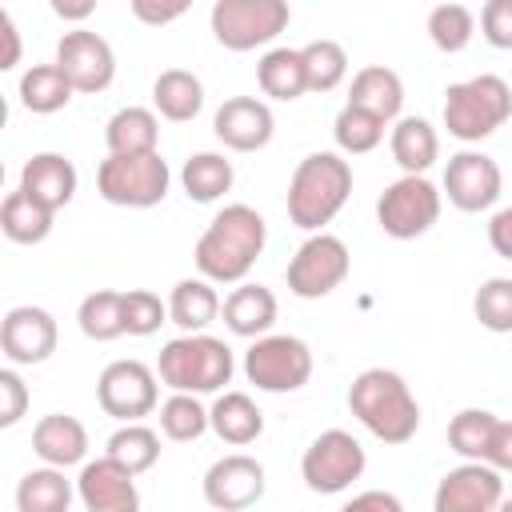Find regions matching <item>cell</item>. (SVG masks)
Instances as JSON below:
<instances>
[{"label":"cell","instance_id":"1","mask_svg":"<svg viewBox=\"0 0 512 512\" xmlns=\"http://www.w3.org/2000/svg\"><path fill=\"white\" fill-rule=\"evenodd\" d=\"M268 244V224L252 204H228L196 240V268L212 284H240Z\"/></svg>","mask_w":512,"mask_h":512},{"label":"cell","instance_id":"2","mask_svg":"<svg viewBox=\"0 0 512 512\" xmlns=\"http://www.w3.org/2000/svg\"><path fill=\"white\" fill-rule=\"evenodd\" d=\"M348 408L384 444H408L420 428V404L392 368H364L348 388Z\"/></svg>","mask_w":512,"mask_h":512},{"label":"cell","instance_id":"3","mask_svg":"<svg viewBox=\"0 0 512 512\" xmlns=\"http://www.w3.org/2000/svg\"><path fill=\"white\" fill-rule=\"evenodd\" d=\"M352 196V164L340 152H308L288 180V220L304 232H324Z\"/></svg>","mask_w":512,"mask_h":512},{"label":"cell","instance_id":"4","mask_svg":"<svg viewBox=\"0 0 512 512\" xmlns=\"http://www.w3.org/2000/svg\"><path fill=\"white\" fill-rule=\"evenodd\" d=\"M156 372L172 392L208 396V392H220L232 380L236 360H232V348L224 340H216L208 332H184V336H176L160 348Z\"/></svg>","mask_w":512,"mask_h":512},{"label":"cell","instance_id":"5","mask_svg":"<svg viewBox=\"0 0 512 512\" xmlns=\"http://www.w3.org/2000/svg\"><path fill=\"white\" fill-rule=\"evenodd\" d=\"M512 116V88L496 72H480L472 80L448 84L444 92V128L464 144L488 140Z\"/></svg>","mask_w":512,"mask_h":512},{"label":"cell","instance_id":"6","mask_svg":"<svg viewBox=\"0 0 512 512\" xmlns=\"http://www.w3.org/2000/svg\"><path fill=\"white\" fill-rule=\"evenodd\" d=\"M172 172L160 152H108L96 168V192L116 208H156L168 196Z\"/></svg>","mask_w":512,"mask_h":512},{"label":"cell","instance_id":"7","mask_svg":"<svg viewBox=\"0 0 512 512\" xmlns=\"http://www.w3.org/2000/svg\"><path fill=\"white\" fill-rule=\"evenodd\" d=\"M292 20L288 0H216L212 4V36L228 52H252L272 44Z\"/></svg>","mask_w":512,"mask_h":512},{"label":"cell","instance_id":"8","mask_svg":"<svg viewBox=\"0 0 512 512\" xmlns=\"http://www.w3.org/2000/svg\"><path fill=\"white\" fill-rule=\"evenodd\" d=\"M440 220V188L428 176L404 172L376 200V224L392 240H416Z\"/></svg>","mask_w":512,"mask_h":512},{"label":"cell","instance_id":"9","mask_svg":"<svg viewBox=\"0 0 512 512\" xmlns=\"http://www.w3.org/2000/svg\"><path fill=\"white\" fill-rule=\"evenodd\" d=\"M244 376L260 392H296L312 376V348L300 336H256L244 352Z\"/></svg>","mask_w":512,"mask_h":512},{"label":"cell","instance_id":"10","mask_svg":"<svg viewBox=\"0 0 512 512\" xmlns=\"http://www.w3.org/2000/svg\"><path fill=\"white\" fill-rule=\"evenodd\" d=\"M364 468H368V456H364L360 440H356L352 432H344V428L320 432V436L304 448V456H300V476H304V484H308L312 492H320V496L344 492L348 484H356V480L364 476Z\"/></svg>","mask_w":512,"mask_h":512},{"label":"cell","instance_id":"11","mask_svg":"<svg viewBox=\"0 0 512 512\" xmlns=\"http://www.w3.org/2000/svg\"><path fill=\"white\" fill-rule=\"evenodd\" d=\"M348 268H352L348 244L332 232H312L288 260V272H284L288 292L300 300H320L348 280Z\"/></svg>","mask_w":512,"mask_h":512},{"label":"cell","instance_id":"12","mask_svg":"<svg viewBox=\"0 0 512 512\" xmlns=\"http://www.w3.org/2000/svg\"><path fill=\"white\" fill-rule=\"evenodd\" d=\"M156 376L160 372H152L144 360H112L96 380V400L104 416L128 424V420H144L148 412H156L160 404Z\"/></svg>","mask_w":512,"mask_h":512},{"label":"cell","instance_id":"13","mask_svg":"<svg viewBox=\"0 0 512 512\" xmlns=\"http://www.w3.org/2000/svg\"><path fill=\"white\" fill-rule=\"evenodd\" d=\"M436 512H492L504 504V480L500 468L488 460H464L436 484Z\"/></svg>","mask_w":512,"mask_h":512},{"label":"cell","instance_id":"14","mask_svg":"<svg viewBox=\"0 0 512 512\" xmlns=\"http://www.w3.org/2000/svg\"><path fill=\"white\" fill-rule=\"evenodd\" d=\"M56 64L60 72L72 80L76 92H104L116 76V56H112V44L88 28H72L60 36L56 44Z\"/></svg>","mask_w":512,"mask_h":512},{"label":"cell","instance_id":"15","mask_svg":"<svg viewBox=\"0 0 512 512\" xmlns=\"http://www.w3.org/2000/svg\"><path fill=\"white\" fill-rule=\"evenodd\" d=\"M56 340H60V332H56V320L48 308L20 304V308H8L0 320V348H4V360L16 368L44 364L56 352Z\"/></svg>","mask_w":512,"mask_h":512},{"label":"cell","instance_id":"16","mask_svg":"<svg viewBox=\"0 0 512 512\" xmlns=\"http://www.w3.org/2000/svg\"><path fill=\"white\" fill-rule=\"evenodd\" d=\"M500 188H504V176H500V164L488 156V152H456L448 156V168H444V192L448 200L460 208V212H484L500 200Z\"/></svg>","mask_w":512,"mask_h":512},{"label":"cell","instance_id":"17","mask_svg":"<svg viewBox=\"0 0 512 512\" xmlns=\"http://www.w3.org/2000/svg\"><path fill=\"white\" fill-rule=\"evenodd\" d=\"M260 496H264V464L248 452L220 456L204 472V500L220 512L252 508V504H260Z\"/></svg>","mask_w":512,"mask_h":512},{"label":"cell","instance_id":"18","mask_svg":"<svg viewBox=\"0 0 512 512\" xmlns=\"http://www.w3.org/2000/svg\"><path fill=\"white\" fill-rule=\"evenodd\" d=\"M76 496L88 512H136L140 492H136V472L112 460L108 452L100 460H88L76 480Z\"/></svg>","mask_w":512,"mask_h":512},{"label":"cell","instance_id":"19","mask_svg":"<svg viewBox=\"0 0 512 512\" xmlns=\"http://www.w3.org/2000/svg\"><path fill=\"white\" fill-rule=\"evenodd\" d=\"M212 132L232 152H260V148H268V140L276 132V120H272V108L264 100H256V96H232V100H224L216 108Z\"/></svg>","mask_w":512,"mask_h":512},{"label":"cell","instance_id":"20","mask_svg":"<svg viewBox=\"0 0 512 512\" xmlns=\"http://www.w3.org/2000/svg\"><path fill=\"white\" fill-rule=\"evenodd\" d=\"M20 188L40 200L44 208L60 212L72 196H76V164L60 152H36L24 168H20Z\"/></svg>","mask_w":512,"mask_h":512},{"label":"cell","instance_id":"21","mask_svg":"<svg viewBox=\"0 0 512 512\" xmlns=\"http://www.w3.org/2000/svg\"><path fill=\"white\" fill-rule=\"evenodd\" d=\"M32 452L44 460V464H56V468H72V464H84L88 456V432L76 416H64V412H48L36 420L32 428Z\"/></svg>","mask_w":512,"mask_h":512},{"label":"cell","instance_id":"22","mask_svg":"<svg viewBox=\"0 0 512 512\" xmlns=\"http://www.w3.org/2000/svg\"><path fill=\"white\" fill-rule=\"evenodd\" d=\"M224 324H228L232 336H244V340L264 336L276 324V296H272V288L240 280L228 292V300H224Z\"/></svg>","mask_w":512,"mask_h":512},{"label":"cell","instance_id":"23","mask_svg":"<svg viewBox=\"0 0 512 512\" xmlns=\"http://www.w3.org/2000/svg\"><path fill=\"white\" fill-rule=\"evenodd\" d=\"M208 420H212V432L232 448H244L264 432V412L248 392H220L216 404L208 408Z\"/></svg>","mask_w":512,"mask_h":512},{"label":"cell","instance_id":"24","mask_svg":"<svg viewBox=\"0 0 512 512\" xmlns=\"http://www.w3.org/2000/svg\"><path fill=\"white\" fill-rule=\"evenodd\" d=\"M348 104H360L368 112H376L380 120H400V108H404V80L384 68V64H368L352 76V88H348Z\"/></svg>","mask_w":512,"mask_h":512},{"label":"cell","instance_id":"25","mask_svg":"<svg viewBox=\"0 0 512 512\" xmlns=\"http://www.w3.org/2000/svg\"><path fill=\"white\" fill-rule=\"evenodd\" d=\"M152 104L164 120L172 124H184V120H196L200 108H204V84L196 72L188 68H164L152 84Z\"/></svg>","mask_w":512,"mask_h":512},{"label":"cell","instance_id":"26","mask_svg":"<svg viewBox=\"0 0 512 512\" xmlns=\"http://www.w3.org/2000/svg\"><path fill=\"white\" fill-rule=\"evenodd\" d=\"M388 144H392V160L404 172H416V176H424L440 156V136L424 116H400L392 124V140Z\"/></svg>","mask_w":512,"mask_h":512},{"label":"cell","instance_id":"27","mask_svg":"<svg viewBox=\"0 0 512 512\" xmlns=\"http://www.w3.org/2000/svg\"><path fill=\"white\" fill-rule=\"evenodd\" d=\"M104 144L108 152H156L160 144V116L152 108H140V104H128L120 112H112V120L104 124Z\"/></svg>","mask_w":512,"mask_h":512},{"label":"cell","instance_id":"28","mask_svg":"<svg viewBox=\"0 0 512 512\" xmlns=\"http://www.w3.org/2000/svg\"><path fill=\"white\" fill-rule=\"evenodd\" d=\"M216 316H220V296H216V288H212L208 276H200V280H192V276L188 280H176V288L168 296V320L176 328L204 332Z\"/></svg>","mask_w":512,"mask_h":512},{"label":"cell","instance_id":"29","mask_svg":"<svg viewBox=\"0 0 512 512\" xmlns=\"http://www.w3.org/2000/svg\"><path fill=\"white\" fill-rule=\"evenodd\" d=\"M68 504H72V480L56 464L32 468L16 484V508L20 512H68Z\"/></svg>","mask_w":512,"mask_h":512},{"label":"cell","instance_id":"30","mask_svg":"<svg viewBox=\"0 0 512 512\" xmlns=\"http://www.w3.org/2000/svg\"><path fill=\"white\" fill-rule=\"evenodd\" d=\"M256 84L272 100H296V96H304L308 92V76H304L300 48H272V52H264L260 64H256Z\"/></svg>","mask_w":512,"mask_h":512},{"label":"cell","instance_id":"31","mask_svg":"<svg viewBox=\"0 0 512 512\" xmlns=\"http://www.w3.org/2000/svg\"><path fill=\"white\" fill-rule=\"evenodd\" d=\"M52 216H56V212L44 208L40 200H32L24 188L8 192L4 204H0V228H4V236H8L12 244H40V240H48Z\"/></svg>","mask_w":512,"mask_h":512},{"label":"cell","instance_id":"32","mask_svg":"<svg viewBox=\"0 0 512 512\" xmlns=\"http://www.w3.org/2000/svg\"><path fill=\"white\" fill-rule=\"evenodd\" d=\"M72 80L60 72V64H32L24 76H20V104L36 116H52L60 108H68L72 100Z\"/></svg>","mask_w":512,"mask_h":512},{"label":"cell","instance_id":"33","mask_svg":"<svg viewBox=\"0 0 512 512\" xmlns=\"http://www.w3.org/2000/svg\"><path fill=\"white\" fill-rule=\"evenodd\" d=\"M232 180H236L232 160H224L220 152H196V156H188L184 168H180V184H184L188 200H196V204L220 200V196L232 188Z\"/></svg>","mask_w":512,"mask_h":512},{"label":"cell","instance_id":"34","mask_svg":"<svg viewBox=\"0 0 512 512\" xmlns=\"http://www.w3.org/2000/svg\"><path fill=\"white\" fill-rule=\"evenodd\" d=\"M76 324L96 344H108V340L124 336V292H112V288L88 292L76 308Z\"/></svg>","mask_w":512,"mask_h":512},{"label":"cell","instance_id":"35","mask_svg":"<svg viewBox=\"0 0 512 512\" xmlns=\"http://www.w3.org/2000/svg\"><path fill=\"white\" fill-rule=\"evenodd\" d=\"M384 124H388V120H380L376 112H368V108H360V104H344V108L336 112V120H332L336 148L348 152V156H364V152H372V148L384 140Z\"/></svg>","mask_w":512,"mask_h":512},{"label":"cell","instance_id":"36","mask_svg":"<svg viewBox=\"0 0 512 512\" xmlns=\"http://www.w3.org/2000/svg\"><path fill=\"white\" fill-rule=\"evenodd\" d=\"M104 452L140 476V472H148V468L160 460V436H156L148 424H140V420H128V424H120V428L108 436Z\"/></svg>","mask_w":512,"mask_h":512},{"label":"cell","instance_id":"37","mask_svg":"<svg viewBox=\"0 0 512 512\" xmlns=\"http://www.w3.org/2000/svg\"><path fill=\"white\" fill-rule=\"evenodd\" d=\"M208 428H212V420H208V408L196 400V392H172L160 404V432L168 440L188 444V440H200Z\"/></svg>","mask_w":512,"mask_h":512},{"label":"cell","instance_id":"38","mask_svg":"<svg viewBox=\"0 0 512 512\" xmlns=\"http://www.w3.org/2000/svg\"><path fill=\"white\" fill-rule=\"evenodd\" d=\"M300 56H304L308 92H332L336 84H344V76H348V52H344V44L320 36V40H308L300 48Z\"/></svg>","mask_w":512,"mask_h":512},{"label":"cell","instance_id":"39","mask_svg":"<svg viewBox=\"0 0 512 512\" xmlns=\"http://www.w3.org/2000/svg\"><path fill=\"white\" fill-rule=\"evenodd\" d=\"M496 420H500V416L488 412V408H460V412L448 420V448H452L456 456H464V460H484Z\"/></svg>","mask_w":512,"mask_h":512},{"label":"cell","instance_id":"40","mask_svg":"<svg viewBox=\"0 0 512 512\" xmlns=\"http://www.w3.org/2000/svg\"><path fill=\"white\" fill-rule=\"evenodd\" d=\"M472 36H476V16H472V8H464V4H456V0H448V4H436L432 12H428V40L440 48V52H464L468 44H472Z\"/></svg>","mask_w":512,"mask_h":512},{"label":"cell","instance_id":"41","mask_svg":"<svg viewBox=\"0 0 512 512\" xmlns=\"http://www.w3.org/2000/svg\"><path fill=\"white\" fill-rule=\"evenodd\" d=\"M472 312L480 320V328L504 336L512 332V276H492L476 288L472 296Z\"/></svg>","mask_w":512,"mask_h":512},{"label":"cell","instance_id":"42","mask_svg":"<svg viewBox=\"0 0 512 512\" xmlns=\"http://www.w3.org/2000/svg\"><path fill=\"white\" fill-rule=\"evenodd\" d=\"M168 320V304L152 288H128L124 292V332L128 336H152Z\"/></svg>","mask_w":512,"mask_h":512},{"label":"cell","instance_id":"43","mask_svg":"<svg viewBox=\"0 0 512 512\" xmlns=\"http://www.w3.org/2000/svg\"><path fill=\"white\" fill-rule=\"evenodd\" d=\"M480 36L492 48H500V52L512 48V0H484V8H480Z\"/></svg>","mask_w":512,"mask_h":512},{"label":"cell","instance_id":"44","mask_svg":"<svg viewBox=\"0 0 512 512\" xmlns=\"http://www.w3.org/2000/svg\"><path fill=\"white\" fill-rule=\"evenodd\" d=\"M28 412V384L20 380L16 364L0 368V428L20 424V416Z\"/></svg>","mask_w":512,"mask_h":512},{"label":"cell","instance_id":"45","mask_svg":"<svg viewBox=\"0 0 512 512\" xmlns=\"http://www.w3.org/2000/svg\"><path fill=\"white\" fill-rule=\"evenodd\" d=\"M128 4H132V16L148 28H164L192 8V0H128Z\"/></svg>","mask_w":512,"mask_h":512},{"label":"cell","instance_id":"46","mask_svg":"<svg viewBox=\"0 0 512 512\" xmlns=\"http://www.w3.org/2000/svg\"><path fill=\"white\" fill-rule=\"evenodd\" d=\"M484 460H488L492 468H500V472H512V420H496Z\"/></svg>","mask_w":512,"mask_h":512},{"label":"cell","instance_id":"47","mask_svg":"<svg viewBox=\"0 0 512 512\" xmlns=\"http://www.w3.org/2000/svg\"><path fill=\"white\" fill-rule=\"evenodd\" d=\"M488 244H492L496 256L512 260V208H500V212L492 216V224H488Z\"/></svg>","mask_w":512,"mask_h":512},{"label":"cell","instance_id":"48","mask_svg":"<svg viewBox=\"0 0 512 512\" xmlns=\"http://www.w3.org/2000/svg\"><path fill=\"white\" fill-rule=\"evenodd\" d=\"M48 4H52V12H56L60 20H68V24H84V20L96 12L100 0H48Z\"/></svg>","mask_w":512,"mask_h":512},{"label":"cell","instance_id":"49","mask_svg":"<svg viewBox=\"0 0 512 512\" xmlns=\"http://www.w3.org/2000/svg\"><path fill=\"white\" fill-rule=\"evenodd\" d=\"M348 508H380V512H400L404 504H400V496H392V492H360V496H352V500H348Z\"/></svg>","mask_w":512,"mask_h":512},{"label":"cell","instance_id":"50","mask_svg":"<svg viewBox=\"0 0 512 512\" xmlns=\"http://www.w3.org/2000/svg\"><path fill=\"white\" fill-rule=\"evenodd\" d=\"M4 40H8V48H4V60H0V68H16V64H20V32H16V20H12V12H4Z\"/></svg>","mask_w":512,"mask_h":512},{"label":"cell","instance_id":"51","mask_svg":"<svg viewBox=\"0 0 512 512\" xmlns=\"http://www.w3.org/2000/svg\"><path fill=\"white\" fill-rule=\"evenodd\" d=\"M504 508H508V512H512V496H508V500H504Z\"/></svg>","mask_w":512,"mask_h":512}]
</instances>
